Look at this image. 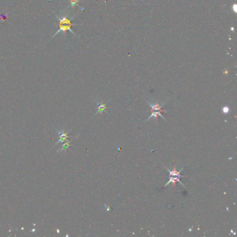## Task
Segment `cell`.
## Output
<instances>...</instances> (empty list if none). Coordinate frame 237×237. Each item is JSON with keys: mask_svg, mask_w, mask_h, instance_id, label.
<instances>
[{"mask_svg": "<svg viewBox=\"0 0 237 237\" xmlns=\"http://www.w3.org/2000/svg\"><path fill=\"white\" fill-rule=\"evenodd\" d=\"M148 105L151 107V111H162V107L166 104V102L162 104V105L158 104L157 102H156V103H154V104H152L150 103V102H148Z\"/></svg>", "mask_w": 237, "mask_h": 237, "instance_id": "obj_5", "label": "cell"}, {"mask_svg": "<svg viewBox=\"0 0 237 237\" xmlns=\"http://www.w3.org/2000/svg\"><path fill=\"white\" fill-rule=\"evenodd\" d=\"M74 25H78L77 24H61V23H59L58 24V26H59V29L57 31H56V33H55L54 34V36H52V38H53L54 37H55V36H56L58 34H59L60 32H63L64 34V35L66 34V32L67 31H70V32H72V34H73L75 36H76L75 33L73 31H72V29H71V26H74Z\"/></svg>", "mask_w": 237, "mask_h": 237, "instance_id": "obj_1", "label": "cell"}, {"mask_svg": "<svg viewBox=\"0 0 237 237\" xmlns=\"http://www.w3.org/2000/svg\"><path fill=\"white\" fill-rule=\"evenodd\" d=\"M105 109H106V104H99V105H98V111H97V112L96 113V114H97L98 112L103 111L105 110Z\"/></svg>", "mask_w": 237, "mask_h": 237, "instance_id": "obj_7", "label": "cell"}, {"mask_svg": "<svg viewBox=\"0 0 237 237\" xmlns=\"http://www.w3.org/2000/svg\"><path fill=\"white\" fill-rule=\"evenodd\" d=\"M233 9H234V10L235 13H236V4H234V5Z\"/></svg>", "mask_w": 237, "mask_h": 237, "instance_id": "obj_9", "label": "cell"}, {"mask_svg": "<svg viewBox=\"0 0 237 237\" xmlns=\"http://www.w3.org/2000/svg\"><path fill=\"white\" fill-rule=\"evenodd\" d=\"M222 110L224 113H228L229 112H230V108H229L228 107H224Z\"/></svg>", "mask_w": 237, "mask_h": 237, "instance_id": "obj_8", "label": "cell"}, {"mask_svg": "<svg viewBox=\"0 0 237 237\" xmlns=\"http://www.w3.org/2000/svg\"><path fill=\"white\" fill-rule=\"evenodd\" d=\"M79 0H70V6L69 7L74 8L75 6H79Z\"/></svg>", "mask_w": 237, "mask_h": 237, "instance_id": "obj_6", "label": "cell"}, {"mask_svg": "<svg viewBox=\"0 0 237 237\" xmlns=\"http://www.w3.org/2000/svg\"><path fill=\"white\" fill-rule=\"evenodd\" d=\"M162 112H166V111H164V110L159 111H156V112H155V111H152V114L150 115V116L149 118H148V119H147L146 121H148V120H150L151 118H152V117H154V118H155V120H156H156H157V117L158 116H161L163 118V119L165 120L166 121H167L166 119V118L162 116V113H162Z\"/></svg>", "mask_w": 237, "mask_h": 237, "instance_id": "obj_4", "label": "cell"}, {"mask_svg": "<svg viewBox=\"0 0 237 237\" xmlns=\"http://www.w3.org/2000/svg\"><path fill=\"white\" fill-rule=\"evenodd\" d=\"M177 181H178V182H179L180 184H181V185L184 186V187H185V186H184V184H182V182H181V181H180V178L177 177H174L173 176H169V181H168V182L166 183V184H165V185H164V187H165V186H168V184H170V183H173L174 188H175V186H176Z\"/></svg>", "mask_w": 237, "mask_h": 237, "instance_id": "obj_2", "label": "cell"}, {"mask_svg": "<svg viewBox=\"0 0 237 237\" xmlns=\"http://www.w3.org/2000/svg\"><path fill=\"white\" fill-rule=\"evenodd\" d=\"M167 169V170H168V173H169V176H175V177H179V178H181V177H185V176H181V170H183V169L184 168H184H182L181 169V170H179V171H177L176 170V166H174V169H173V170H169V169H168L166 168V167H165Z\"/></svg>", "mask_w": 237, "mask_h": 237, "instance_id": "obj_3", "label": "cell"}]
</instances>
